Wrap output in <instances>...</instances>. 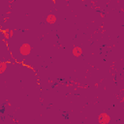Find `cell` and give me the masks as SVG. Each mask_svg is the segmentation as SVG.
I'll return each mask as SVG.
<instances>
[{"mask_svg":"<svg viewBox=\"0 0 124 124\" xmlns=\"http://www.w3.org/2000/svg\"><path fill=\"white\" fill-rule=\"evenodd\" d=\"M30 51H31V46H30L28 43L22 44V45L20 46V47H19V52H20V54H21L22 56L28 55V54L30 53Z\"/></svg>","mask_w":124,"mask_h":124,"instance_id":"6da1fadb","label":"cell"},{"mask_svg":"<svg viewBox=\"0 0 124 124\" xmlns=\"http://www.w3.org/2000/svg\"><path fill=\"white\" fill-rule=\"evenodd\" d=\"M110 121V116L106 113V112H102L99 114L98 116V122L99 124H108Z\"/></svg>","mask_w":124,"mask_h":124,"instance_id":"7a4b0ae2","label":"cell"},{"mask_svg":"<svg viewBox=\"0 0 124 124\" xmlns=\"http://www.w3.org/2000/svg\"><path fill=\"white\" fill-rule=\"evenodd\" d=\"M72 52H73L74 56L78 57V56H80V55L82 54V49H81V47H79V46H75V47L73 48Z\"/></svg>","mask_w":124,"mask_h":124,"instance_id":"3957f363","label":"cell"},{"mask_svg":"<svg viewBox=\"0 0 124 124\" xmlns=\"http://www.w3.org/2000/svg\"><path fill=\"white\" fill-rule=\"evenodd\" d=\"M56 21V16L54 15H48L46 16V22H48L49 24H52Z\"/></svg>","mask_w":124,"mask_h":124,"instance_id":"277c9868","label":"cell"},{"mask_svg":"<svg viewBox=\"0 0 124 124\" xmlns=\"http://www.w3.org/2000/svg\"><path fill=\"white\" fill-rule=\"evenodd\" d=\"M6 68H7V63L6 62H0V73L1 74H3L4 72H5V70H6Z\"/></svg>","mask_w":124,"mask_h":124,"instance_id":"5b68a950","label":"cell"},{"mask_svg":"<svg viewBox=\"0 0 124 124\" xmlns=\"http://www.w3.org/2000/svg\"><path fill=\"white\" fill-rule=\"evenodd\" d=\"M10 36H13V31H12V30L10 31Z\"/></svg>","mask_w":124,"mask_h":124,"instance_id":"8992f818","label":"cell"}]
</instances>
